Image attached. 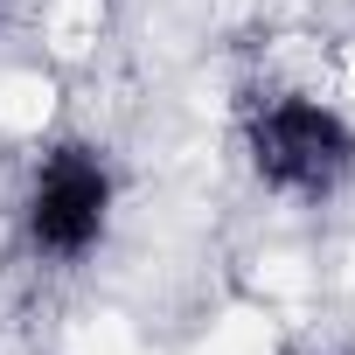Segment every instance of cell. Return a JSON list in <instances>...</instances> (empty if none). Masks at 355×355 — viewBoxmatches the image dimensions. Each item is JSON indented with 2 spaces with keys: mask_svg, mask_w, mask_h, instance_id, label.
<instances>
[{
  "mask_svg": "<svg viewBox=\"0 0 355 355\" xmlns=\"http://www.w3.org/2000/svg\"><path fill=\"white\" fill-rule=\"evenodd\" d=\"M251 182L279 202L320 209L355 182V119L313 84H265L237 119Z\"/></svg>",
  "mask_w": 355,
  "mask_h": 355,
  "instance_id": "6da1fadb",
  "label": "cell"
},
{
  "mask_svg": "<svg viewBox=\"0 0 355 355\" xmlns=\"http://www.w3.org/2000/svg\"><path fill=\"white\" fill-rule=\"evenodd\" d=\"M119 216V174L105 160V146L91 139H56L42 146V160L28 167V189H21V244L35 265H84L105 251Z\"/></svg>",
  "mask_w": 355,
  "mask_h": 355,
  "instance_id": "7a4b0ae2",
  "label": "cell"
},
{
  "mask_svg": "<svg viewBox=\"0 0 355 355\" xmlns=\"http://www.w3.org/2000/svg\"><path fill=\"white\" fill-rule=\"evenodd\" d=\"M8 15H15V0H0V28H8Z\"/></svg>",
  "mask_w": 355,
  "mask_h": 355,
  "instance_id": "3957f363",
  "label": "cell"
}]
</instances>
